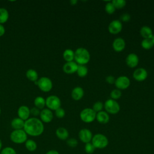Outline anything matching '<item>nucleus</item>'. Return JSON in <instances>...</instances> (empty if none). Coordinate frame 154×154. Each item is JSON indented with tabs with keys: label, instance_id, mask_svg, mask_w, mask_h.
Segmentation results:
<instances>
[{
	"label": "nucleus",
	"instance_id": "79ce46f5",
	"mask_svg": "<svg viewBox=\"0 0 154 154\" xmlns=\"http://www.w3.org/2000/svg\"><path fill=\"white\" fill-rule=\"evenodd\" d=\"M45 154H59V153L55 150H50L48 151Z\"/></svg>",
	"mask_w": 154,
	"mask_h": 154
},
{
	"label": "nucleus",
	"instance_id": "a211bd4d",
	"mask_svg": "<svg viewBox=\"0 0 154 154\" xmlns=\"http://www.w3.org/2000/svg\"><path fill=\"white\" fill-rule=\"evenodd\" d=\"M84 94V91L83 88L81 87L77 86L75 87L71 92V96L73 100H79L81 99Z\"/></svg>",
	"mask_w": 154,
	"mask_h": 154
},
{
	"label": "nucleus",
	"instance_id": "39448f33",
	"mask_svg": "<svg viewBox=\"0 0 154 154\" xmlns=\"http://www.w3.org/2000/svg\"><path fill=\"white\" fill-rule=\"evenodd\" d=\"M37 87L41 91L47 93L52 90L53 83L49 78L42 76L37 80Z\"/></svg>",
	"mask_w": 154,
	"mask_h": 154
},
{
	"label": "nucleus",
	"instance_id": "58836bf2",
	"mask_svg": "<svg viewBox=\"0 0 154 154\" xmlns=\"http://www.w3.org/2000/svg\"><path fill=\"white\" fill-rule=\"evenodd\" d=\"M120 19L123 22H128L131 19V16L129 13H123L120 16Z\"/></svg>",
	"mask_w": 154,
	"mask_h": 154
},
{
	"label": "nucleus",
	"instance_id": "aec40b11",
	"mask_svg": "<svg viewBox=\"0 0 154 154\" xmlns=\"http://www.w3.org/2000/svg\"><path fill=\"white\" fill-rule=\"evenodd\" d=\"M140 33L141 37L144 38H150L152 39L153 35V31L152 29L148 26H143L140 28Z\"/></svg>",
	"mask_w": 154,
	"mask_h": 154
},
{
	"label": "nucleus",
	"instance_id": "e433bc0d",
	"mask_svg": "<svg viewBox=\"0 0 154 154\" xmlns=\"http://www.w3.org/2000/svg\"><path fill=\"white\" fill-rule=\"evenodd\" d=\"M67 144L70 147H75L78 145V141L75 138H71L67 140Z\"/></svg>",
	"mask_w": 154,
	"mask_h": 154
},
{
	"label": "nucleus",
	"instance_id": "1a4fd4ad",
	"mask_svg": "<svg viewBox=\"0 0 154 154\" xmlns=\"http://www.w3.org/2000/svg\"><path fill=\"white\" fill-rule=\"evenodd\" d=\"M114 84L119 90H125L130 85V79L126 76H120L116 79Z\"/></svg>",
	"mask_w": 154,
	"mask_h": 154
},
{
	"label": "nucleus",
	"instance_id": "0eeeda50",
	"mask_svg": "<svg viewBox=\"0 0 154 154\" xmlns=\"http://www.w3.org/2000/svg\"><path fill=\"white\" fill-rule=\"evenodd\" d=\"M103 105L106 112L111 114H116L118 113L120 109L119 103L112 99H107Z\"/></svg>",
	"mask_w": 154,
	"mask_h": 154
},
{
	"label": "nucleus",
	"instance_id": "393cba45",
	"mask_svg": "<svg viewBox=\"0 0 154 154\" xmlns=\"http://www.w3.org/2000/svg\"><path fill=\"white\" fill-rule=\"evenodd\" d=\"M75 52L70 49H66L63 53V57L66 62H70L74 60Z\"/></svg>",
	"mask_w": 154,
	"mask_h": 154
},
{
	"label": "nucleus",
	"instance_id": "37998d69",
	"mask_svg": "<svg viewBox=\"0 0 154 154\" xmlns=\"http://www.w3.org/2000/svg\"><path fill=\"white\" fill-rule=\"evenodd\" d=\"M78 2V1L77 0H71L70 1V4L72 5H75L77 4Z\"/></svg>",
	"mask_w": 154,
	"mask_h": 154
},
{
	"label": "nucleus",
	"instance_id": "a19ab883",
	"mask_svg": "<svg viewBox=\"0 0 154 154\" xmlns=\"http://www.w3.org/2000/svg\"><path fill=\"white\" fill-rule=\"evenodd\" d=\"M5 32V29L4 26L2 24H0V37H2L4 35Z\"/></svg>",
	"mask_w": 154,
	"mask_h": 154
},
{
	"label": "nucleus",
	"instance_id": "473e14b6",
	"mask_svg": "<svg viewBox=\"0 0 154 154\" xmlns=\"http://www.w3.org/2000/svg\"><path fill=\"white\" fill-rule=\"evenodd\" d=\"M121 96H122V92L120 90H119L117 88L112 90L110 93L111 99L115 100L119 99L121 97Z\"/></svg>",
	"mask_w": 154,
	"mask_h": 154
},
{
	"label": "nucleus",
	"instance_id": "412c9836",
	"mask_svg": "<svg viewBox=\"0 0 154 154\" xmlns=\"http://www.w3.org/2000/svg\"><path fill=\"white\" fill-rule=\"evenodd\" d=\"M25 121L19 117L14 118L11 122V126L14 130L23 129L24 127Z\"/></svg>",
	"mask_w": 154,
	"mask_h": 154
},
{
	"label": "nucleus",
	"instance_id": "b1692460",
	"mask_svg": "<svg viewBox=\"0 0 154 154\" xmlns=\"http://www.w3.org/2000/svg\"><path fill=\"white\" fill-rule=\"evenodd\" d=\"M35 107L38 108L40 110L44 109L46 106V99L42 96H37L34 100Z\"/></svg>",
	"mask_w": 154,
	"mask_h": 154
},
{
	"label": "nucleus",
	"instance_id": "5701e85b",
	"mask_svg": "<svg viewBox=\"0 0 154 154\" xmlns=\"http://www.w3.org/2000/svg\"><path fill=\"white\" fill-rule=\"evenodd\" d=\"M26 77L28 79L33 82L37 81L38 79V73L35 70L33 69H29L27 70L26 72Z\"/></svg>",
	"mask_w": 154,
	"mask_h": 154
},
{
	"label": "nucleus",
	"instance_id": "c756f323",
	"mask_svg": "<svg viewBox=\"0 0 154 154\" xmlns=\"http://www.w3.org/2000/svg\"><path fill=\"white\" fill-rule=\"evenodd\" d=\"M111 2L114 5L116 9H121L123 8L126 4V1L125 0H112Z\"/></svg>",
	"mask_w": 154,
	"mask_h": 154
},
{
	"label": "nucleus",
	"instance_id": "2eb2a0df",
	"mask_svg": "<svg viewBox=\"0 0 154 154\" xmlns=\"http://www.w3.org/2000/svg\"><path fill=\"white\" fill-rule=\"evenodd\" d=\"M78 64L74 61L66 62L63 66V70L65 73L73 74L77 71Z\"/></svg>",
	"mask_w": 154,
	"mask_h": 154
},
{
	"label": "nucleus",
	"instance_id": "c03bdc74",
	"mask_svg": "<svg viewBox=\"0 0 154 154\" xmlns=\"http://www.w3.org/2000/svg\"><path fill=\"white\" fill-rule=\"evenodd\" d=\"M2 143L1 140L0 139V151L2 150Z\"/></svg>",
	"mask_w": 154,
	"mask_h": 154
},
{
	"label": "nucleus",
	"instance_id": "6e6552de",
	"mask_svg": "<svg viewBox=\"0 0 154 154\" xmlns=\"http://www.w3.org/2000/svg\"><path fill=\"white\" fill-rule=\"evenodd\" d=\"M61 105V100L56 95H50L46 99V106L51 111H55Z\"/></svg>",
	"mask_w": 154,
	"mask_h": 154
},
{
	"label": "nucleus",
	"instance_id": "4468645a",
	"mask_svg": "<svg viewBox=\"0 0 154 154\" xmlns=\"http://www.w3.org/2000/svg\"><path fill=\"white\" fill-rule=\"evenodd\" d=\"M17 116L18 117L22 120L26 121L29 118L30 116V109L26 105H21L17 109Z\"/></svg>",
	"mask_w": 154,
	"mask_h": 154
},
{
	"label": "nucleus",
	"instance_id": "7ed1b4c3",
	"mask_svg": "<svg viewBox=\"0 0 154 154\" xmlns=\"http://www.w3.org/2000/svg\"><path fill=\"white\" fill-rule=\"evenodd\" d=\"M28 135L23 129H17V130H13L10 135V138L11 141L17 144L25 143V141L28 140L27 138Z\"/></svg>",
	"mask_w": 154,
	"mask_h": 154
},
{
	"label": "nucleus",
	"instance_id": "423d86ee",
	"mask_svg": "<svg viewBox=\"0 0 154 154\" xmlns=\"http://www.w3.org/2000/svg\"><path fill=\"white\" fill-rule=\"evenodd\" d=\"M96 112L92 108H86L83 109L79 114L80 119L85 123H91L96 119Z\"/></svg>",
	"mask_w": 154,
	"mask_h": 154
},
{
	"label": "nucleus",
	"instance_id": "ea45409f",
	"mask_svg": "<svg viewBox=\"0 0 154 154\" xmlns=\"http://www.w3.org/2000/svg\"><path fill=\"white\" fill-rule=\"evenodd\" d=\"M105 80H106V82L109 84H114L115 82V81H116V79L114 78V77L112 75H109V76H107L105 78Z\"/></svg>",
	"mask_w": 154,
	"mask_h": 154
},
{
	"label": "nucleus",
	"instance_id": "ddd939ff",
	"mask_svg": "<svg viewBox=\"0 0 154 154\" xmlns=\"http://www.w3.org/2000/svg\"><path fill=\"white\" fill-rule=\"evenodd\" d=\"M78 137L80 140L84 143H90V141L93 138L92 133L90 131V130L86 128L82 129L79 131Z\"/></svg>",
	"mask_w": 154,
	"mask_h": 154
},
{
	"label": "nucleus",
	"instance_id": "f257e3e1",
	"mask_svg": "<svg viewBox=\"0 0 154 154\" xmlns=\"http://www.w3.org/2000/svg\"><path fill=\"white\" fill-rule=\"evenodd\" d=\"M45 127L43 123L37 117H29L25 121L23 130L28 135L38 137L44 132Z\"/></svg>",
	"mask_w": 154,
	"mask_h": 154
},
{
	"label": "nucleus",
	"instance_id": "9d476101",
	"mask_svg": "<svg viewBox=\"0 0 154 154\" xmlns=\"http://www.w3.org/2000/svg\"><path fill=\"white\" fill-rule=\"evenodd\" d=\"M123 28L122 22L119 20H112L108 27L109 32L112 34H117L121 32Z\"/></svg>",
	"mask_w": 154,
	"mask_h": 154
},
{
	"label": "nucleus",
	"instance_id": "a18cd8bd",
	"mask_svg": "<svg viewBox=\"0 0 154 154\" xmlns=\"http://www.w3.org/2000/svg\"><path fill=\"white\" fill-rule=\"evenodd\" d=\"M152 42H153V45H154V34H153V37H152Z\"/></svg>",
	"mask_w": 154,
	"mask_h": 154
},
{
	"label": "nucleus",
	"instance_id": "dca6fc26",
	"mask_svg": "<svg viewBox=\"0 0 154 154\" xmlns=\"http://www.w3.org/2000/svg\"><path fill=\"white\" fill-rule=\"evenodd\" d=\"M126 64L131 68H134L137 66L139 62V58L137 54L131 53L128 55L126 58Z\"/></svg>",
	"mask_w": 154,
	"mask_h": 154
},
{
	"label": "nucleus",
	"instance_id": "c9c22d12",
	"mask_svg": "<svg viewBox=\"0 0 154 154\" xmlns=\"http://www.w3.org/2000/svg\"><path fill=\"white\" fill-rule=\"evenodd\" d=\"M94 150H95V147L92 144V143H86V144L85 146V151L86 152V153H87L88 154L93 153L94 152Z\"/></svg>",
	"mask_w": 154,
	"mask_h": 154
},
{
	"label": "nucleus",
	"instance_id": "2f4dec72",
	"mask_svg": "<svg viewBox=\"0 0 154 154\" xmlns=\"http://www.w3.org/2000/svg\"><path fill=\"white\" fill-rule=\"evenodd\" d=\"M105 11L106 12V13H108V14H112V13H114L116 11V8L114 7V5L112 4V3L111 2H108L105 7Z\"/></svg>",
	"mask_w": 154,
	"mask_h": 154
},
{
	"label": "nucleus",
	"instance_id": "72a5a7b5",
	"mask_svg": "<svg viewBox=\"0 0 154 154\" xmlns=\"http://www.w3.org/2000/svg\"><path fill=\"white\" fill-rule=\"evenodd\" d=\"M0 154H17V152L13 147L7 146L2 149Z\"/></svg>",
	"mask_w": 154,
	"mask_h": 154
},
{
	"label": "nucleus",
	"instance_id": "4be33fe9",
	"mask_svg": "<svg viewBox=\"0 0 154 154\" xmlns=\"http://www.w3.org/2000/svg\"><path fill=\"white\" fill-rule=\"evenodd\" d=\"M55 134L58 138L61 140H65L67 139L69 135L67 129L64 127H60L57 128L55 131Z\"/></svg>",
	"mask_w": 154,
	"mask_h": 154
},
{
	"label": "nucleus",
	"instance_id": "4c0bfd02",
	"mask_svg": "<svg viewBox=\"0 0 154 154\" xmlns=\"http://www.w3.org/2000/svg\"><path fill=\"white\" fill-rule=\"evenodd\" d=\"M40 111L38 108L36 107H33L31 109H30V114L33 116V117H37V116H40Z\"/></svg>",
	"mask_w": 154,
	"mask_h": 154
},
{
	"label": "nucleus",
	"instance_id": "a878e982",
	"mask_svg": "<svg viewBox=\"0 0 154 154\" xmlns=\"http://www.w3.org/2000/svg\"><path fill=\"white\" fill-rule=\"evenodd\" d=\"M9 18L8 11L5 8H0V24L5 23Z\"/></svg>",
	"mask_w": 154,
	"mask_h": 154
},
{
	"label": "nucleus",
	"instance_id": "cd10ccee",
	"mask_svg": "<svg viewBox=\"0 0 154 154\" xmlns=\"http://www.w3.org/2000/svg\"><path fill=\"white\" fill-rule=\"evenodd\" d=\"M88 69L85 65H78L76 73L78 76L81 78H84L88 74Z\"/></svg>",
	"mask_w": 154,
	"mask_h": 154
},
{
	"label": "nucleus",
	"instance_id": "9b49d317",
	"mask_svg": "<svg viewBox=\"0 0 154 154\" xmlns=\"http://www.w3.org/2000/svg\"><path fill=\"white\" fill-rule=\"evenodd\" d=\"M40 119L43 123H48L52 122L54 118L53 112L48 108H44L40 111Z\"/></svg>",
	"mask_w": 154,
	"mask_h": 154
},
{
	"label": "nucleus",
	"instance_id": "f03ea898",
	"mask_svg": "<svg viewBox=\"0 0 154 154\" xmlns=\"http://www.w3.org/2000/svg\"><path fill=\"white\" fill-rule=\"evenodd\" d=\"M74 52V60L78 65H85L90 61V54L87 49L78 48Z\"/></svg>",
	"mask_w": 154,
	"mask_h": 154
},
{
	"label": "nucleus",
	"instance_id": "f8f14e48",
	"mask_svg": "<svg viewBox=\"0 0 154 154\" xmlns=\"http://www.w3.org/2000/svg\"><path fill=\"white\" fill-rule=\"evenodd\" d=\"M147 70L142 67L136 69L133 72V78L137 81H143L147 77Z\"/></svg>",
	"mask_w": 154,
	"mask_h": 154
},
{
	"label": "nucleus",
	"instance_id": "f3484780",
	"mask_svg": "<svg viewBox=\"0 0 154 154\" xmlns=\"http://www.w3.org/2000/svg\"><path fill=\"white\" fill-rule=\"evenodd\" d=\"M112 48L116 52H121L123 50H124L126 43L125 41L123 38L121 37H117L115 38L112 42Z\"/></svg>",
	"mask_w": 154,
	"mask_h": 154
},
{
	"label": "nucleus",
	"instance_id": "c85d7f7f",
	"mask_svg": "<svg viewBox=\"0 0 154 154\" xmlns=\"http://www.w3.org/2000/svg\"><path fill=\"white\" fill-rule=\"evenodd\" d=\"M141 46L143 49L149 50V49H150L151 48H152L153 47L154 45H153V43L152 39L144 38L141 42Z\"/></svg>",
	"mask_w": 154,
	"mask_h": 154
},
{
	"label": "nucleus",
	"instance_id": "7c9ffc66",
	"mask_svg": "<svg viewBox=\"0 0 154 154\" xmlns=\"http://www.w3.org/2000/svg\"><path fill=\"white\" fill-rule=\"evenodd\" d=\"M104 108V105L103 103L100 102V101H97L93 105V106H92V109H93V111L95 112H99L101 111H102L103 108Z\"/></svg>",
	"mask_w": 154,
	"mask_h": 154
},
{
	"label": "nucleus",
	"instance_id": "49530a36",
	"mask_svg": "<svg viewBox=\"0 0 154 154\" xmlns=\"http://www.w3.org/2000/svg\"><path fill=\"white\" fill-rule=\"evenodd\" d=\"M1 108H0V115H1Z\"/></svg>",
	"mask_w": 154,
	"mask_h": 154
},
{
	"label": "nucleus",
	"instance_id": "bb28decb",
	"mask_svg": "<svg viewBox=\"0 0 154 154\" xmlns=\"http://www.w3.org/2000/svg\"><path fill=\"white\" fill-rule=\"evenodd\" d=\"M25 146L26 149L29 152H34L37 148V144L36 142L31 139H28L25 141Z\"/></svg>",
	"mask_w": 154,
	"mask_h": 154
},
{
	"label": "nucleus",
	"instance_id": "20e7f679",
	"mask_svg": "<svg viewBox=\"0 0 154 154\" xmlns=\"http://www.w3.org/2000/svg\"><path fill=\"white\" fill-rule=\"evenodd\" d=\"M91 142L95 149H103L108 144V140L107 137L102 134H97L94 135L91 139Z\"/></svg>",
	"mask_w": 154,
	"mask_h": 154
},
{
	"label": "nucleus",
	"instance_id": "f704fd0d",
	"mask_svg": "<svg viewBox=\"0 0 154 154\" xmlns=\"http://www.w3.org/2000/svg\"><path fill=\"white\" fill-rule=\"evenodd\" d=\"M65 114H66V112H65L64 109L61 107L58 108V109H57L55 111V114L56 117L59 119L63 118L65 116Z\"/></svg>",
	"mask_w": 154,
	"mask_h": 154
},
{
	"label": "nucleus",
	"instance_id": "6ab92c4d",
	"mask_svg": "<svg viewBox=\"0 0 154 154\" xmlns=\"http://www.w3.org/2000/svg\"><path fill=\"white\" fill-rule=\"evenodd\" d=\"M96 119L99 123L101 124H106L109 120V116L108 113L106 111H101L96 113Z\"/></svg>",
	"mask_w": 154,
	"mask_h": 154
}]
</instances>
